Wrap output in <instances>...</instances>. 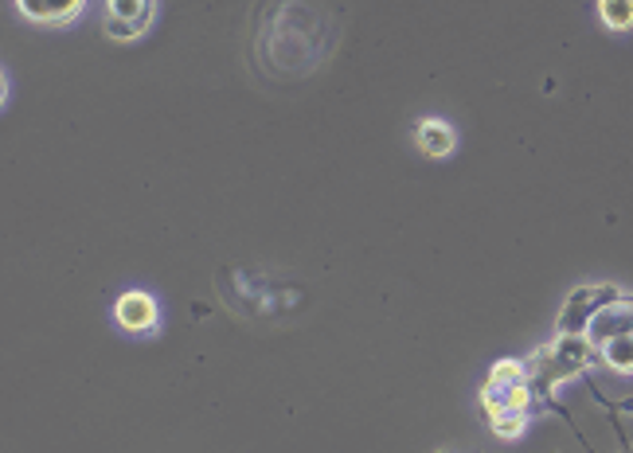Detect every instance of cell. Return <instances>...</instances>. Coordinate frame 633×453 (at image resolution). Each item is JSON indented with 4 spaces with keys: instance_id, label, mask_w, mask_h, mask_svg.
<instances>
[{
    "instance_id": "cell-5",
    "label": "cell",
    "mask_w": 633,
    "mask_h": 453,
    "mask_svg": "<svg viewBox=\"0 0 633 453\" xmlns=\"http://www.w3.org/2000/svg\"><path fill=\"white\" fill-rule=\"evenodd\" d=\"M114 321L134 336H153L161 328V309H156L153 294L129 289L114 301Z\"/></svg>"
},
{
    "instance_id": "cell-9",
    "label": "cell",
    "mask_w": 633,
    "mask_h": 453,
    "mask_svg": "<svg viewBox=\"0 0 633 453\" xmlns=\"http://www.w3.org/2000/svg\"><path fill=\"white\" fill-rule=\"evenodd\" d=\"M598 355H603L606 367H615V372H622V375H633V336H618V340H610Z\"/></svg>"
},
{
    "instance_id": "cell-2",
    "label": "cell",
    "mask_w": 633,
    "mask_h": 453,
    "mask_svg": "<svg viewBox=\"0 0 633 453\" xmlns=\"http://www.w3.org/2000/svg\"><path fill=\"white\" fill-rule=\"evenodd\" d=\"M156 16V0H106V16H102V31L110 40L129 43L141 40Z\"/></svg>"
},
{
    "instance_id": "cell-1",
    "label": "cell",
    "mask_w": 633,
    "mask_h": 453,
    "mask_svg": "<svg viewBox=\"0 0 633 453\" xmlns=\"http://www.w3.org/2000/svg\"><path fill=\"white\" fill-rule=\"evenodd\" d=\"M481 403H485V414L493 411H532L536 403V391L528 384V364H517V360H497L493 372L485 379V391H481Z\"/></svg>"
},
{
    "instance_id": "cell-10",
    "label": "cell",
    "mask_w": 633,
    "mask_h": 453,
    "mask_svg": "<svg viewBox=\"0 0 633 453\" xmlns=\"http://www.w3.org/2000/svg\"><path fill=\"white\" fill-rule=\"evenodd\" d=\"M489 426H493L497 438H520L528 426V414L524 411H493L489 414Z\"/></svg>"
},
{
    "instance_id": "cell-7",
    "label": "cell",
    "mask_w": 633,
    "mask_h": 453,
    "mask_svg": "<svg viewBox=\"0 0 633 453\" xmlns=\"http://www.w3.org/2000/svg\"><path fill=\"white\" fill-rule=\"evenodd\" d=\"M419 148L427 153V157H450L454 148H458V133H454V126H446V121H439V118H427V121H419Z\"/></svg>"
},
{
    "instance_id": "cell-4",
    "label": "cell",
    "mask_w": 633,
    "mask_h": 453,
    "mask_svg": "<svg viewBox=\"0 0 633 453\" xmlns=\"http://www.w3.org/2000/svg\"><path fill=\"white\" fill-rule=\"evenodd\" d=\"M622 289L618 286H579L571 289V297L564 301V313H559V333H571V336H583L586 325H591V316L598 313V309L610 301V297H618Z\"/></svg>"
},
{
    "instance_id": "cell-8",
    "label": "cell",
    "mask_w": 633,
    "mask_h": 453,
    "mask_svg": "<svg viewBox=\"0 0 633 453\" xmlns=\"http://www.w3.org/2000/svg\"><path fill=\"white\" fill-rule=\"evenodd\" d=\"M598 16L610 31L633 28V0H598Z\"/></svg>"
},
{
    "instance_id": "cell-3",
    "label": "cell",
    "mask_w": 633,
    "mask_h": 453,
    "mask_svg": "<svg viewBox=\"0 0 633 453\" xmlns=\"http://www.w3.org/2000/svg\"><path fill=\"white\" fill-rule=\"evenodd\" d=\"M586 340H591V348L595 352H603L610 340H618V336H633V294H618L610 297L603 309H598L595 316H591V325H586Z\"/></svg>"
},
{
    "instance_id": "cell-6",
    "label": "cell",
    "mask_w": 633,
    "mask_h": 453,
    "mask_svg": "<svg viewBox=\"0 0 633 453\" xmlns=\"http://www.w3.org/2000/svg\"><path fill=\"white\" fill-rule=\"evenodd\" d=\"M87 0H16V12L39 28H67L83 16Z\"/></svg>"
}]
</instances>
